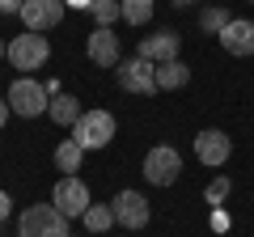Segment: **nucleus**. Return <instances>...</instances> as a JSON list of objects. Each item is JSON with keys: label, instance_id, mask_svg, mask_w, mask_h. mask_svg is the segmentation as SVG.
I'll list each match as a JSON object with an SVG mask.
<instances>
[{"label": "nucleus", "instance_id": "412c9836", "mask_svg": "<svg viewBox=\"0 0 254 237\" xmlns=\"http://www.w3.org/2000/svg\"><path fill=\"white\" fill-rule=\"evenodd\" d=\"M229 191H233V182H229V178H216V182H212L208 191H203V199H208L212 208H220V203L229 199Z\"/></svg>", "mask_w": 254, "mask_h": 237}, {"label": "nucleus", "instance_id": "0eeeda50", "mask_svg": "<svg viewBox=\"0 0 254 237\" xmlns=\"http://www.w3.org/2000/svg\"><path fill=\"white\" fill-rule=\"evenodd\" d=\"M51 203H55V208H60L68 220L85 216V212L93 208V199H89V186H85L81 178H60V182H55V191H51Z\"/></svg>", "mask_w": 254, "mask_h": 237}, {"label": "nucleus", "instance_id": "f8f14e48", "mask_svg": "<svg viewBox=\"0 0 254 237\" xmlns=\"http://www.w3.org/2000/svg\"><path fill=\"white\" fill-rule=\"evenodd\" d=\"M140 59H148V64H170V59H178V34L174 30L144 34L140 38Z\"/></svg>", "mask_w": 254, "mask_h": 237}, {"label": "nucleus", "instance_id": "2eb2a0df", "mask_svg": "<svg viewBox=\"0 0 254 237\" xmlns=\"http://www.w3.org/2000/svg\"><path fill=\"white\" fill-rule=\"evenodd\" d=\"M47 115H51V123H60V127H76V118H81L85 110L76 106L72 93H60V98H51V110H47Z\"/></svg>", "mask_w": 254, "mask_h": 237}, {"label": "nucleus", "instance_id": "4be33fe9", "mask_svg": "<svg viewBox=\"0 0 254 237\" xmlns=\"http://www.w3.org/2000/svg\"><path fill=\"white\" fill-rule=\"evenodd\" d=\"M21 4L26 0H0V13H21Z\"/></svg>", "mask_w": 254, "mask_h": 237}, {"label": "nucleus", "instance_id": "a211bd4d", "mask_svg": "<svg viewBox=\"0 0 254 237\" xmlns=\"http://www.w3.org/2000/svg\"><path fill=\"white\" fill-rule=\"evenodd\" d=\"M127 26H148L153 21V0H119Z\"/></svg>", "mask_w": 254, "mask_h": 237}, {"label": "nucleus", "instance_id": "6ab92c4d", "mask_svg": "<svg viewBox=\"0 0 254 237\" xmlns=\"http://www.w3.org/2000/svg\"><path fill=\"white\" fill-rule=\"evenodd\" d=\"M93 21H98V26H106V30H115V21L123 17V4H119V0H93Z\"/></svg>", "mask_w": 254, "mask_h": 237}, {"label": "nucleus", "instance_id": "423d86ee", "mask_svg": "<svg viewBox=\"0 0 254 237\" xmlns=\"http://www.w3.org/2000/svg\"><path fill=\"white\" fill-rule=\"evenodd\" d=\"M115 81L123 93H157V64H148V59H123V64L115 68Z\"/></svg>", "mask_w": 254, "mask_h": 237}, {"label": "nucleus", "instance_id": "9b49d317", "mask_svg": "<svg viewBox=\"0 0 254 237\" xmlns=\"http://www.w3.org/2000/svg\"><path fill=\"white\" fill-rule=\"evenodd\" d=\"M89 59L98 68H119L123 64V47H119V34L115 30H106V26H98L89 34Z\"/></svg>", "mask_w": 254, "mask_h": 237}, {"label": "nucleus", "instance_id": "f3484780", "mask_svg": "<svg viewBox=\"0 0 254 237\" xmlns=\"http://www.w3.org/2000/svg\"><path fill=\"white\" fill-rule=\"evenodd\" d=\"M81 225L89 229V233H106V229L115 225V208H110V203H93V208L81 216Z\"/></svg>", "mask_w": 254, "mask_h": 237}, {"label": "nucleus", "instance_id": "f257e3e1", "mask_svg": "<svg viewBox=\"0 0 254 237\" xmlns=\"http://www.w3.org/2000/svg\"><path fill=\"white\" fill-rule=\"evenodd\" d=\"M17 237H72V233H68V216L55 203H34L17 216Z\"/></svg>", "mask_w": 254, "mask_h": 237}, {"label": "nucleus", "instance_id": "39448f33", "mask_svg": "<svg viewBox=\"0 0 254 237\" xmlns=\"http://www.w3.org/2000/svg\"><path fill=\"white\" fill-rule=\"evenodd\" d=\"M47 59H51V43H47L43 34H17L9 43V64L21 68V72H34V68H43Z\"/></svg>", "mask_w": 254, "mask_h": 237}, {"label": "nucleus", "instance_id": "a878e982", "mask_svg": "<svg viewBox=\"0 0 254 237\" xmlns=\"http://www.w3.org/2000/svg\"><path fill=\"white\" fill-rule=\"evenodd\" d=\"M174 4H178V9H190V4H199V0H174Z\"/></svg>", "mask_w": 254, "mask_h": 237}, {"label": "nucleus", "instance_id": "bb28decb", "mask_svg": "<svg viewBox=\"0 0 254 237\" xmlns=\"http://www.w3.org/2000/svg\"><path fill=\"white\" fill-rule=\"evenodd\" d=\"M0 59H4V43H0Z\"/></svg>", "mask_w": 254, "mask_h": 237}, {"label": "nucleus", "instance_id": "f03ea898", "mask_svg": "<svg viewBox=\"0 0 254 237\" xmlns=\"http://www.w3.org/2000/svg\"><path fill=\"white\" fill-rule=\"evenodd\" d=\"M9 110L21 118H38L43 110H51V93H47L43 81H34V76H17V81L9 85Z\"/></svg>", "mask_w": 254, "mask_h": 237}, {"label": "nucleus", "instance_id": "9d476101", "mask_svg": "<svg viewBox=\"0 0 254 237\" xmlns=\"http://www.w3.org/2000/svg\"><path fill=\"white\" fill-rule=\"evenodd\" d=\"M229 153H233V144H229L225 131L208 127V131H199V136H195V157H199L208 170H220V165L229 161Z\"/></svg>", "mask_w": 254, "mask_h": 237}, {"label": "nucleus", "instance_id": "6e6552de", "mask_svg": "<svg viewBox=\"0 0 254 237\" xmlns=\"http://www.w3.org/2000/svg\"><path fill=\"white\" fill-rule=\"evenodd\" d=\"M110 208H115V225H123V229H144L148 220H153V212H148V199L140 191H119L115 199H110Z\"/></svg>", "mask_w": 254, "mask_h": 237}, {"label": "nucleus", "instance_id": "4468645a", "mask_svg": "<svg viewBox=\"0 0 254 237\" xmlns=\"http://www.w3.org/2000/svg\"><path fill=\"white\" fill-rule=\"evenodd\" d=\"M187 81H190V68L182 64V59H170V64H157V89L174 93V89H182Z\"/></svg>", "mask_w": 254, "mask_h": 237}, {"label": "nucleus", "instance_id": "aec40b11", "mask_svg": "<svg viewBox=\"0 0 254 237\" xmlns=\"http://www.w3.org/2000/svg\"><path fill=\"white\" fill-rule=\"evenodd\" d=\"M229 21H233V17H229V13L220 9V4H212V9H203V13H199V26L208 30V34H220V30H225Z\"/></svg>", "mask_w": 254, "mask_h": 237}, {"label": "nucleus", "instance_id": "1a4fd4ad", "mask_svg": "<svg viewBox=\"0 0 254 237\" xmlns=\"http://www.w3.org/2000/svg\"><path fill=\"white\" fill-rule=\"evenodd\" d=\"M64 0H26L21 4V21H26L30 34H47V30H55L64 21Z\"/></svg>", "mask_w": 254, "mask_h": 237}, {"label": "nucleus", "instance_id": "5701e85b", "mask_svg": "<svg viewBox=\"0 0 254 237\" xmlns=\"http://www.w3.org/2000/svg\"><path fill=\"white\" fill-rule=\"evenodd\" d=\"M9 212H13V199L4 191H0V220H9Z\"/></svg>", "mask_w": 254, "mask_h": 237}, {"label": "nucleus", "instance_id": "7ed1b4c3", "mask_svg": "<svg viewBox=\"0 0 254 237\" xmlns=\"http://www.w3.org/2000/svg\"><path fill=\"white\" fill-rule=\"evenodd\" d=\"M72 140L85 153L106 148L110 140H115V115H110V110H85V115L76 118V127H72Z\"/></svg>", "mask_w": 254, "mask_h": 237}, {"label": "nucleus", "instance_id": "ddd939ff", "mask_svg": "<svg viewBox=\"0 0 254 237\" xmlns=\"http://www.w3.org/2000/svg\"><path fill=\"white\" fill-rule=\"evenodd\" d=\"M216 38H220V47H225L229 55H254V21L233 17Z\"/></svg>", "mask_w": 254, "mask_h": 237}, {"label": "nucleus", "instance_id": "20e7f679", "mask_svg": "<svg viewBox=\"0 0 254 237\" xmlns=\"http://www.w3.org/2000/svg\"><path fill=\"white\" fill-rule=\"evenodd\" d=\"M182 174V153L174 144H157L144 153V178L153 186H174Z\"/></svg>", "mask_w": 254, "mask_h": 237}, {"label": "nucleus", "instance_id": "dca6fc26", "mask_svg": "<svg viewBox=\"0 0 254 237\" xmlns=\"http://www.w3.org/2000/svg\"><path fill=\"white\" fill-rule=\"evenodd\" d=\"M81 161H85V148L76 144V140H64V144L55 148V170H64V178H76Z\"/></svg>", "mask_w": 254, "mask_h": 237}, {"label": "nucleus", "instance_id": "393cba45", "mask_svg": "<svg viewBox=\"0 0 254 237\" xmlns=\"http://www.w3.org/2000/svg\"><path fill=\"white\" fill-rule=\"evenodd\" d=\"M4 118H9V102L0 98V127H4Z\"/></svg>", "mask_w": 254, "mask_h": 237}, {"label": "nucleus", "instance_id": "b1692460", "mask_svg": "<svg viewBox=\"0 0 254 237\" xmlns=\"http://www.w3.org/2000/svg\"><path fill=\"white\" fill-rule=\"evenodd\" d=\"M64 4H72V9H93V0H64Z\"/></svg>", "mask_w": 254, "mask_h": 237}]
</instances>
